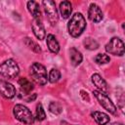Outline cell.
Segmentation results:
<instances>
[{
	"label": "cell",
	"instance_id": "obj_6",
	"mask_svg": "<svg viewBox=\"0 0 125 125\" xmlns=\"http://www.w3.org/2000/svg\"><path fill=\"white\" fill-rule=\"evenodd\" d=\"M93 94L104 109H106L107 111H109L112 114H114L116 112V106L114 105V104L111 102V100L107 97V95L105 93H103L99 90H94Z\"/></svg>",
	"mask_w": 125,
	"mask_h": 125
},
{
	"label": "cell",
	"instance_id": "obj_1",
	"mask_svg": "<svg viewBox=\"0 0 125 125\" xmlns=\"http://www.w3.org/2000/svg\"><path fill=\"white\" fill-rule=\"evenodd\" d=\"M86 28V20L81 13H75L67 23L68 33L72 37L80 36Z\"/></svg>",
	"mask_w": 125,
	"mask_h": 125
},
{
	"label": "cell",
	"instance_id": "obj_8",
	"mask_svg": "<svg viewBox=\"0 0 125 125\" xmlns=\"http://www.w3.org/2000/svg\"><path fill=\"white\" fill-rule=\"evenodd\" d=\"M0 95L6 99H12L16 96V88L8 81L0 80Z\"/></svg>",
	"mask_w": 125,
	"mask_h": 125
},
{
	"label": "cell",
	"instance_id": "obj_16",
	"mask_svg": "<svg viewBox=\"0 0 125 125\" xmlns=\"http://www.w3.org/2000/svg\"><path fill=\"white\" fill-rule=\"evenodd\" d=\"M92 117L99 125H105L109 122V116L106 113L101 111H94L92 112Z\"/></svg>",
	"mask_w": 125,
	"mask_h": 125
},
{
	"label": "cell",
	"instance_id": "obj_13",
	"mask_svg": "<svg viewBox=\"0 0 125 125\" xmlns=\"http://www.w3.org/2000/svg\"><path fill=\"white\" fill-rule=\"evenodd\" d=\"M27 10L33 17V19H41V12L39 8V4L35 1L27 2Z\"/></svg>",
	"mask_w": 125,
	"mask_h": 125
},
{
	"label": "cell",
	"instance_id": "obj_15",
	"mask_svg": "<svg viewBox=\"0 0 125 125\" xmlns=\"http://www.w3.org/2000/svg\"><path fill=\"white\" fill-rule=\"evenodd\" d=\"M19 85H20L21 92L23 94H26V95L29 94L33 90V84L31 83L30 80H28L25 77H21L19 79Z\"/></svg>",
	"mask_w": 125,
	"mask_h": 125
},
{
	"label": "cell",
	"instance_id": "obj_20",
	"mask_svg": "<svg viewBox=\"0 0 125 125\" xmlns=\"http://www.w3.org/2000/svg\"><path fill=\"white\" fill-rule=\"evenodd\" d=\"M49 110L54 113V114H60L62 111V105L57 103V102H52L50 104H49Z\"/></svg>",
	"mask_w": 125,
	"mask_h": 125
},
{
	"label": "cell",
	"instance_id": "obj_24",
	"mask_svg": "<svg viewBox=\"0 0 125 125\" xmlns=\"http://www.w3.org/2000/svg\"><path fill=\"white\" fill-rule=\"evenodd\" d=\"M111 125H123L122 123H117V122H114V123H112Z\"/></svg>",
	"mask_w": 125,
	"mask_h": 125
},
{
	"label": "cell",
	"instance_id": "obj_9",
	"mask_svg": "<svg viewBox=\"0 0 125 125\" xmlns=\"http://www.w3.org/2000/svg\"><path fill=\"white\" fill-rule=\"evenodd\" d=\"M31 28H32L34 35L39 40H42L45 38L46 32H45V28H44L41 19H33V21L31 22Z\"/></svg>",
	"mask_w": 125,
	"mask_h": 125
},
{
	"label": "cell",
	"instance_id": "obj_3",
	"mask_svg": "<svg viewBox=\"0 0 125 125\" xmlns=\"http://www.w3.org/2000/svg\"><path fill=\"white\" fill-rule=\"evenodd\" d=\"M19 72H20L19 65L12 59L7 60L0 64V74L6 78L13 79L18 76Z\"/></svg>",
	"mask_w": 125,
	"mask_h": 125
},
{
	"label": "cell",
	"instance_id": "obj_21",
	"mask_svg": "<svg viewBox=\"0 0 125 125\" xmlns=\"http://www.w3.org/2000/svg\"><path fill=\"white\" fill-rule=\"evenodd\" d=\"M24 43H25V45H26L29 49H31L32 51H34V52H36V53H39V52L41 51L40 47H39V46H38L34 41H32L30 38H28V37H26V38H25Z\"/></svg>",
	"mask_w": 125,
	"mask_h": 125
},
{
	"label": "cell",
	"instance_id": "obj_12",
	"mask_svg": "<svg viewBox=\"0 0 125 125\" xmlns=\"http://www.w3.org/2000/svg\"><path fill=\"white\" fill-rule=\"evenodd\" d=\"M46 43H47V47L49 48V50L52 53H54V54H58L59 53V51H60V44H59L57 38L53 34H48L47 35Z\"/></svg>",
	"mask_w": 125,
	"mask_h": 125
},
{
	"label": "cell",
	"instance_id": "obj_18",
	"mask_svg": "<svg viewBox=\"0 0 125 125\" xmlns=\"http://www.w3.org/2000/svg\"><path fill=\"white\" fill-rule=\"evenodd\" d=\"M83 44H84V47L88 50H96L99 48V43L94 38H91V37L86 38L83 41Z\"/></svg>",
	"mask_w": 125,
	"mask_h": 125
},
{
	"label": "cell",
	"instance_id": "obj_4",
	"mask_svg": "<svg viewBox=\"0 0 125 125\" xmlns=\"http://www.w3.org/2000/svg\"><path fill=\"white\" fill-rule=\"evenodd\" d=\"M30 75L33 78V80L40 85H45L47 83V70L45 66L39 62H33L31 64Z\"/></svg>",
	"mask_w": 125,
	"mask_h": 125
},
{
	"label": "cell",
	"instance_id": "obj_17",
	"mask_svg": "<svg viewBox=\"0 0 125 125\" xmlns=\"http://www.w3.org/2000/svg\"><path fill=\"white\" fill-rule=\"evenodd\" d=\"M69 57H70V62L72 63V65H74V66L80 64L83 60L81 53L75 48H71L69 50Z\"/></svg>",
	"mask_w": 125,
	"mask_h": 125
},
{
	"label": "cell",
	"instance_id": "obj_11",
	"mask_svg": "<svg viewBox=\"0 0 125 125\" xmlns=\"http://www.w3.org/2000/svg\"><path fill=\"white\" fill-rule=\"evenodd\" d=\"M92 82L93 84L99 89V91L103 92V93H106L108 88H107V84L105 82V80L98 73H95L92 75Z\"/></svg>",
	"mask_w": 125,
	"mask_h": 125
},
{
	"label": "cell",
	"instance_id": "obj_2",
	"mask_svg": "<svg viewBox=\"0 0 125 125\" xmlns=\"http://www.w3.org/2000/svg\"><path fill=\"white\" fill-rule=\"evenodd\" d=\"M13 113L19 121L24 124H32L34 122V117L32 115V112L23 104H16L14 106Z\"/></svg>",
	"mask_w": 125,
	"mask_h": 125
},
{
	"label": "cell",
	"instance_id": "obj_23",
	"mask_svg": "<svg viewBox=\"0 0 125 125\" xmlns=\"http://www.w3.org/2000/svg\"><path fill=\"white\" fill-rule=\"evenodd\" d=\"M110 59L107 55L105 54H98L96 57H95V62L99 64H104V63H107L109 62Z\"/></svg>",
	"mask_w": 125,
	"mask_h": 125
},
{
	"label": "cell",
	"instance_id": "obj_19",
	"mask_svg": "<svg viewBox=\"0 0 125 125\" xmlns=\"http://www.w3.org/2000/svg\"><path fill=\"white\" fill-rule=\"evenodd\" d=\"M61 78V72L60 70H58L57 68H52L49 72V77H48V80L51 82V83H56L60 80Z\"/></svg>",
	"mask_w": 125,
	"mask_h": 125
},
{
	"label": "cell",
	"instance_id": "obj_14",
	"mask_svg": "<svg viewBox=\"0 0 125 125\" xmlns=\"http://www.w3.org/2000/svg\"><path fill=\"white\" fill-rule=\"evenodd\" d=\"M60 12L62 17V19L69 18L71 12H72V5L69 1H62L60 3Z\"/></svg>",
	"mask_w": 125,
	"mask_h": 125
},
{
	"label": "cell",
	"instance_id": "obj_22",
	"mask_svg": "<svg viewBox=\"0 0 125 125\" xmlns=\"http://www.w3.org/2000/svg\"><path fill=\"white\" fill-rule=\"evenodd\" d=\"M36 119L38 121H42L46 118V114H45V110L42 106L41 104H38L37 106H36Z\"/></svg>",
	"mask_w": 125,
	"mask_h": 125
},
{
	"label": "cell",
	"instance_id": "obj_5",
	"mask_svg": "<svg viewBox=\"0 0 125 125\" xmlns=\"http://www.w3.org/2000/svg\"><path fill=\"white\" fill-rule=\"evenodd\" d=\"M105 51L114 56L124 55V43L118 37H113L105 45Z\"/></svg>",
	"mask_w": 125,
	"mask_h": 125
},
{
	"label": "cell",
	"instance_id": "obj_7",
	"mask_svg": "<svg viewBox=\"0 0 125 125\" xmlns=\"http://www.w3.org/2000/svg\"><path fill=\"white\" fill-rule=\"evenodd\" d=\"M42 4L48 21L51 22L52 25H55L58 22V11L56 8V3L52 0H44Z\"/></svg>",
	"mask_w": 125,
	"mask_h": 125
},
{
	"label": "cell",
	"instance_id": "obj_10",
	"mask_svg": "<svg viewBox=\"0 0 125 125\" xmlns=\"http://www.w3.org/2000/svg\"><path fill=\"white\" fill-rule=\"evenodd\" d=\"M103 12L100 9V7L94 3H92L89 6V10H88V18L94 21V22H99L103 20Z\"/></svg>",
	"mask_w": 125,
	"mask_h": 125
}]
</instances>
